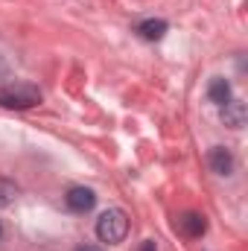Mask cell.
Returning a JSON list of instances; mask_svg holds the SVG:
<instances>
[{
  "instance_id": "8992f818",
  "label": "cell",
  "mask_w": 248,
  "mask_h": 251,
  "mask_svg": "<svg viewBox=\"0 0 248 251\" xmlns=\"http://www.w3.org/2000/svg\"><path fill=\"white\" fill-rule=\"evenodd\" d=\"M137 35H140L143 41H161V38L167 35V21H161V18L140 21V24H137Z\"/></svg>"
},
{
  "instance_id": "7c38bea8",
  "label": "cell",
  "mask_w": 248,
  "mask_h": 251,
  "mask_svg": "<svg viewBox=\"0 0 248 251\" xmlns=\"http://www.w3.org/2000/svg\"><path fill=\"white\" fill-rule=\"evenodd\" d=\"M0 234H3V225H0Z\"/></svg>"
},
{
  "instance_id": "7a4b0ae2",
  "label": "cell",
  "mask_w": 248,
  "mask_h": 251,
  "mask_svg": "<svg viewBox=\"0 0 248 251\" xmlns=\"http://www.w3.org/2000/svg\"><path fill=\"white\" fill-rule=\"evenodd\" d=\"M35 102H41V94L29 85H18V88H6L0 94V105L6 108H32Z\"/></svg>"
},
{
  "instance_id": "3957f363",
  "label": "cell",
  "mask_w": 248,
  "mask_h": 251,
  "mask_svg": "<svg viewBox=\"0 0 248 251\" xmlns=\"http://www.w3.org/2000/svg\"><path fill=\"white\" fill-rule=\"evenodd\" d=\"M64 201H67V207H70L73 213H88V210H94V204H97V193L91 187H73L64 196Z\"/></svg>"
},
{
  "instance_id": "6da1fadb",
  "label": "cell",
  "mask_w": 248,
  "mask_h": 251,
  "mask_svg": "<svg viewBox=\"0 0 248 251\" xmlns=\"http://www.w3.org/2000/svg\"><path fill=\"white\" fill-rule=\"evenodd\" d=\"M125 234H128V219H125V213L120 207H108L105 213H99V219H97V237L102 243L117 246V243L125 240Z\"/></svg>"
},
{
  "instance_id": "30bf717a",
  "label": "cell",
  "mask_w": 248,
  "mask_h": 251,
  "mask_svg": "<svg viewBox=\"0 0 248 251\" xmlns=\"http://www.w3.org/2000/svg\"><path fill=\"white\" fill-rule=\"evenodd\" d=\"M73 251H102L99 246H76Z\"/></svg>"
},
{
  "instance_id": "277c9868",
  "label": "cell",
  "mask_w": 248,
  "mask_h": 251,
  "mask_svg": "<svg viewBox=\"0 0 248 251\" xmlns=\"http://www.w3.org/2000/svg\"><path fill=\"white\" fill-rule=\"evenodd\" d=\"M175 228H178V234L196 240V237H201V234L207 231V219H204L201 213H181L178 222H175Z\"/></svg>"
},
{
  "instance_id": "9c48e42d",
  "label": "cell",
  "mask_w": 248,
  "mask_h": 251,
  "mask_svg": "<svg viewBox=\"0 0 248 251\" xmlns=\"http://www.w3.org/2000/svg\"><path fill=\"white\" fill-rule=\"evenodd\" d=\"M12 196H15V184L0 181V204H9V201H12Z\"/></svg>"
},
{
  "instance_id": "8fae6325",
  "label": "cell",
  "mask_w": 248,
  "mask_h": 251,
  "mask_svg": "<svg viewBox=\"0 0 248 251\" xmlns=\"http://www.w3.org/2000/svg\"><path fill=\"white\" fill-rule=\"evenodd\" d=\"M143 251H155V246H152V243H146V246H143Z\"/></svg>"
},
{
  "instance_id": "ba28073f",
  "label": "cell",
  "mask_w": 248,
  "mask_h": 251,
  "mask_svg": "<svg viewBox=\"0 0 248 251\" xmlns=\"http://www.w3.org/2000/svg\"><path fill=\"white\" fill-rule=\"evenodd\" d=\"M225 111H222V120L225 126H231V128H243L246 126V102H228V105H222Z\"/></svg>"
},
{
  "instance_id": "52a82bcc",
  "label": "cell",
  "mask_w": 248,
  "mask_h": 251,
  "mask_svg": "<svg viewBox=\"0 0 248 251\" xmlns=\"http://www.w3.org/2000/svg\"><path fill=\"white\" fill-rule=\"evenodd\" d=\"M207 97H210L213 105H228L231 102V85L222 76H213L210 85H207Z\"/></svg>"
},
{
  "instance_id": "5b68a950",
  "label": "cell",
  "mask_w": 248,
  "mask_h": 251,
  "mask_svg": "<svg viewBox=\"0 0 248 251\" xmlns=\"http://www.w3.org/2000/svg\"><path fill=\"white\" fill-rule=\"evenodd\" d=\"M207 164L216 176H231L234 173V155L225 149V146H213L207 152Z\"/></svg>"
}]
</instances>
